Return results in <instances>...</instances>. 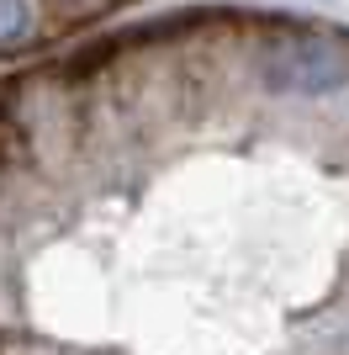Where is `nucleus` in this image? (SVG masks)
Masks as SVG:
<instances>
[{
    "label": "nucleus",
    "instance_id": "nucleus-1",
    "mask_svg": "<svg viewBox=\"0 0 349 355\" xmlns=\"http://www.w3.org/2000/svg\"><path fill=\"white\" fill-rule=\"evenodd\" d=\"M0 355H349V32H143L0 90Z\"/></svg>",
    "mask_w": 349,
    "mask_h": 355
}]
</instances>
